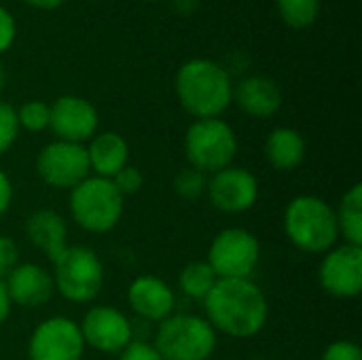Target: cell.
<instances>
[{"mask_svg": "<svg viewBox=\"0 0 362 360\" xmlns=\"http://www.w3.org/2000/svg\"><path fill=\"white\" fill-rule=\"evenodd\" d=\"M17 38V21L13 13L0 4V55H4Z\"/></svg>", "mask_w": 362, "mask_h": 360, "instance_id": "obj_31", "label": "cell"}, {"mask_svg": "<svg viewBox=\"0 0 362 360\" xmlns=\"http://www.w3.org/2000/svg\"><path fill=\"white\" fill-rule=\"evenodd\" d=\"M21 2L32 8H38V11H53V8L62 6L66 0H21Z\"/></svg>", "mask_w": 362, "mask_h": 360, "instance_id": "obj_34", "label": "cell"}, {"mask_svg": "<svg viewBox=\"0 0 362 360\" xmlns=\"http://www.w3.org/2000/svg\"><path fill=\"white\" fill-rule=\"evenodd\" d=\"M320 289L335 299H356L362 291V246L337 244L318 265Z\"/></svg>", "mask_w": 362, "mask_h": 360, "instance_id": "obj_13", "label": "cell"}, {"mask_svg": "<svg viewBox=\"0 0 362 360\" xmlns=\"http://www.w3.org/2000/svg\"><path fill=\"white\" fill-rule=\"evenodd\" d=\"M127 306L140 320L159 325L174 314L176 293L163 278L155 274H140L127 286Z\"/></svg>", "mask_w": 362, "mask_h": 360, "instance_id": "obj_15", "label": "cell"}, {"mask_svg": "<svg viewBox=\"0 0 362 360\" xmlns=\"http://www.w3.org/2000/svg\"><path fill=\"white\" fill-rule=\"evenodd\" d=\"M174 6H176V11H180V13H191V11H195L197 0H174Z\"/></svg>", "mask_w": 362, "mask_h": 360, "instance_id": "obj_35", "label": "cell"}, {"mask_svg": "<svg viewBox=\"0 0 362 360\" xmlns=\"http://www.w3.org/2000/svg\"><path fill=\"white\" fill-rule=\"evenodd\" d=\"M204 318L216 331L231 339L257 337L269 320V301L252 278L216 280L204 299Z\"/></svg>", "mask_w": 362, "mask_h": 360, "instance_id": "obj_1", "label": "cell"}, {"mask_svg": "<svg viewBox=\"0 0 362 360\" xmlns=\"http://www.w3.org/2000/svg\"><path fill=\"white\" fill-rule=\"evenodd\" d=\"M320 360H362V350L356 342L337 339L322 350Z\"/></svg>", "mask_w": 362, "mask_h": 360, "instance_id": "obj_28", "label": "cell"}, {"mask_svg": "<svg viewBox=\"0 0 362 360\" xmlns=\"http://www.w3.org/2000/svg\"><path fill=\"white\" fill-rule=\"evenodd\" d=\"M216 280L218 278L212 272V267L206 263V259L204 261H191L178 274V291L187 299L204 303V299L208 297V293L214 289Z\"/></svg>", "mask_w": 362, "mask_h": 360, "instance_id": "obj_22", "label": "cell"}, {"mask_svg": "<svg viewBox=\"0 0 362 360\" xmlns=\"http://www.w3.org/2000/svg\"><path fill=\"white\" fill-rule=\"evenodd\" d=\"M259 178L240 166H229L208 176L206 197L223 214H244L259 202Z\"/></svg>", "mask_w": 362, "mask_h": 360, "instance_id": "obj_12", "label": "cell"}, {"mask_svg": "<svg viewBox=\"0 0 362 360\" xmlns=\"http://www.w3.org/2000/svg\"><path fill=\"white\" fill-rule=\"evenodd\" d=\"M85 348L117 356L134 339L136 329L129 316L115 306H91L78 323Z\"/></svg>", "mask_w": 362, "mask_h": 360, "instance_id": "obj_10", "label": "cell"}, {"mask_svg": "<svg viewBox=\"0 0 362 360\" xmlns=\"http://www.w3.org/2000/svg\"><path fill=\"white\" fill-rule=\"evenodd\" d=\"M151 344L163 360H212L218 335L204 316L174 312L157 325Z\"/></svg>", "mask_w": 362, "mask_h": 360, "instance_id": "obj_5", "label": "cell"}, {"mask_svg": "<svg viewBox=\"0 0 362 360\" xmlns=\"http://www.w3.org/2000/svg\"><path fill=\"white\" fill-rule=\"evenodd\" d=\"M4 286L11 303L23 310H34L45 306L55 293L51 272H47L38 263H19L4 278Z\"/></svg>", "mask_w": 362, "mask_h": 360, "instance_id": "obj_17", "label": "cell"}, {"mask_svg": "<svg viewBox=\"0 0 362 360\" xmlns=\"http://www.w3.org/2000/svg\"><path fill=\"white\" fill-rule=\"evenodd\" d=\"M320 0H276V8L288 28H310L320 15Z\"/></svg>", "mask_w": 362, "mask_h": 360, "instance_id": "obj_23", "label": "cell"}, {"mask_svg": "<svg viewBox=\"0 0 362 360\" xmlns=\"http://www.w3.org/2000/svg\"><path fill=\"white\" fill-rule=\"evenodd\" d=\"M68 210L78 229L93 236H104L121 223L125 197L115 189L112 180L89 174L83 182L68 191Z\"/></svg>", "mask_w": 362, "mask_h": 360, "instance_id": "obj_4", "label": "cell"}, {"mask_svg": "<svg viewBox=\"0 0 362 360\" xmlns=\"http://www.w3.org/2000/svg\"><path fill=\"white\" fill-rule=\"evenodd\" d=\"M246 360H269V359H265V356H250V359H246Z\"/></svg>", "mask_w": 362, "mask_h": 360, "instance_id": "obj_37", "label": "cell"}, {"mask_svg": "<svg viewBox=\"0 0 362 360\" xmlns=\"http://www.w3.org/2000/svg\"><path fill=\"white\" fill-rule=\"evenodd\" d=\"M282 227L286 240L305 255L322 257L339 244L335 208L318 195L293 197L284 208Z\"/></svg>", "mask_w": 362, "mask_h": 360, "instance_id": "obj_3", "label": "cell"}, {"mask_svg": "<svg viewBox=\"0 0 362 360\" xmlns=\"http://www.w3.org/2000/svg\"><path fill=\"white\" fill-rule=\"evenodd\" d=\"M19 123H17V112L15 106L0 100V157H4L17 142L19 138Z\"/></svg>", "mask_w": 362, "mask_h": 360, "instance_id": "obj_26", "label": "cell"}, {"mask_svg": "<svg viewBox=\"0 0 362 360\" xmlns=\"http://www.w3.org/2000/svg\"><path fill=\"white\" fill-rule=\"evenodd\" d=\"M23 233H25L28 242L38 252H42L51 263L70 246L68 244V223L59 212H55L51 208L34 210L23 223Z\"/></svg>", "mask_w": 362, "mask_h": 360, "instance_id": "obj_18", "label": "cell"}, {"mask_svg": "<svg viewBox=\"0 0 362 360\" xmlns=\"http://www.w3.org/2000/svg\"><path fill=\"white\" fill-rule=\"evenodd\" d=\"M13 204V182L6 172L0 170V219L8 212Z\"/></svg>", "mask_w": 362, "mask_h": 360, "instance_id": "obj_32", "label": "cell"}, {"mask_svg": "<svg viewBox=\"0 0 362 360\" xmlns=\"http://www.w3.org/2000/svg\"><path fill=\"white\" fill-rule=\"evenodd\" d=\"M19 265V248L13 238L0 233V280H4Z\"/></svg>", "mask_w": 362, "mask_h": 360, "instance_id": "obj_29", "label": "cell"}, {"mask_svg": "<svg viewBox=\"0 0 362 360\" xmlns=\"http://www.w3.org/2000/svg\"><path fill=\"white\" fill-rule=\"evenodd\" d=\"M38 178L51 187V189H62L70 191L78 182H83L91 170H89V159L85 144H74V142H64V140H51L47 142L34 161Z\"/></svg>", "mask_w": 362, "mask_h": 360, "instance_id": "obj_9", "label": "cell"}, {"mask_svg": "<svg viewBox=\"0 0 362 360\" xmlns=\"http://www.w3.org/2000/svg\"><path fill=\"white\" fill-rule=\"evenodd\" d=\"M11 310H13V303H11V299H8V293H6L4 280H0V327L8 320Z\"/></svg>", "mask_w": 362, "mask_h": 360, "instance_id": "obj_33", "label": "cell"}, {"mask_svg": "<svg viewBox=\"0 0 362 360\" xmlns=\"http://www.w3.org/2000/svg\"><path fill=\"white\" fill-rule=\"evenodd\" d=\"M265 159L276 172H295L308 153L305 138L295 127H274L263 144Z\"/></svg>", "mask_w": 362, "mask_h": 360, "instance_id": "obj_20", "label": "cell"}, {"mask_svg": "<svg viewBox=\"0 0 362 360\" xmlns=\"http://www.w3.org/2000/svg\"><path fill=\"white\" fill-rule=\"evenodd\" d=\"M146 2H157V0H146Z\"/></svg>", "mask_w": 362, "mask_h": 360, "instance_id": "obj_38", "label": "cell"}, {"mask_svg": "<svg viewBox=\"0 0 362 360\" xmlns=\"http://www.w3.org/2000/svg\"><path fill=\"white\" fill-rule=\"evenodd\" d=\"M6 83H8V72H6V68H4V64L0 62V93L6 89Z\"/></svg>", "mask_w": 362, "mask_h": 360, "instance_id": "obj_36", "label": "cell"}, {"mask_svg": "<svg viewBox=\"0 0 362 360\" xmlns=\"http://www.w3.org/2000/svg\"><path fill=\"white\" fill-rule=\"evenodd\" d=\"M206 263L218 280L252 278L261 263V242L250 229L225 227L212 238Z\"/></svg>", "mask_w": 362, "mask_h": 360, "instance_id": "obj_8", "label": "cell"}, {"mask_svg": "<svg viewBox=\"0 0 362 360\" xmlns=\"http://www.w3.org/2000/svg\"><path fill=\"white\" fill-rule=\"evenodd\" d=\"M339 240L344 244L362 246V185L354 182L339 199L335 208Z\"/></svg>", "mask_w": 362, "mask_h": 360, "instance_id": "obj_21", "label": "cell"}, {"mask_svg": "<svg viewBox=\"0 0 362 360\" xmlns=\"http://www.w3.org/2000/svg\"><path fill=\"white\" fill-rule=\"evenodd\" d=\"M53 286L70 303H91L106 280L104 263L89 246H68L53 261Z\"/></svg>", "mask_w": 362, "mask_h": 360, "instance_id": "obj_7", "label": "cell"}, {"mask_svg": "<svg viewBox=\"0 0 362 360\" xmlns=\"http://www.w3.org/2000/svg\"><path fill=\"white\" fill-rule=\"evenodd\" d=\"M85 342L78 323L68 316H49L40 320L25 346L28 360H83Z\"/></svg>", "mask_w": 362, "mask_h": 360, "instance_id": "obj_11", "label": "cell"}, {"mask_svg": "<svg viewBox=\"0 0 362 360\" xmlns=\"http://www.w3.org/2000/svg\"><path fill=\"white\" fill-rule=\"evenodd\" d=\"M174 193L185 199V202H195L199 197L206 195V187H208V174L187 166L182 168L176 176H174Z\"/></svg>", "mask_w": 362, "mask_h": 360, "instance_id": "obj_25", "label": "cell"}, {"mask_svg": "<svg viewBox=\"0 0 362 360\" xmlns=\"http://www.w3.org/2000/svg\"><path fill=\"white\" fill-rule=\"evenodd\" d=\"M17 112V123L19 129H25L30 134H40L45 129H49V104L42 100H28L23 102L19 108H15Z\"/></svg>", "mask_w": 362, "mask_h": 360, "instance_id": "obj_24", "label": "cell"}, {"mask_svg": "<svg viewBox=\"0 0 362 360\" xmlns=\"http://www.w3.org/2000/svg\"><path fill=\"white\" fill-rule=\"evenodd\" d=\"M85 151L91 174L100 178L110 180L129 163V144L119 132H98L85 144Z\"/></svg>", "mask_w": 362, "mask_h": 360, "instance_id": "obj_19", "label": "cell"}, {"mask_svg": "<svg viewBox=\"0 0 362 360\" xmlns=\"http://www.w3.org/2000/svg\"><path fill=\"white\" fill-rule=\"evenodd\" d=\"M182 146L187 163L208 176L233 166L240 151L238 134L223 117L193 119L185 132Z\"/></svg>", "mask_w": 362, "mask_h": 360, "instance_id": "obj_6", "label": "cell"}, {"mask_svg": "<svg viewBox=\"0 0 362 360\" xmlns=\"http://www.w3.org/2000/svg\"><path fill=\"white\" fill-rule=\"evenodd\" d=\"M178 104L193 119H214L233 104L231 72L208 57L185 62L174 79Z\"/></svg>", "mask_w": 362, "mask_h": 360, "instance_id": "obj_2", "label": "cell"}, {"mask_svg": "<svg viewBox=\"0 0 362 360\" xmlns=\"http://www.w3.org/2000/svg\"><path fill=\"white\" fill-rule=\"evenodd\" d=\"M49 129L53 132L55 140L87 144L100 132L98 108L81 95H59L49 104Z\"/></svg>", "mask_w": 362, "mask_h": 360, "instance_id": "obj_14", "label": "cell"}, {"mask_svg": "<svg viewBox=\"0 0 362 360\" xmlns=\"http://www.w3.org/2000/svg\"><path fill=\"white\" fill-rule=\"evenodd\" d=\"M112 185H115V189L123 195V197H132V195H136L142 187H144V174L136 168V166H132V163H127L121 172H117L112 178Z\"/></svg>", "mask_w": 362, "mask_h": 360, "instance_id": "obj_27", "label": "cell"}, {"mask_svg": "<svg viewBox=\"0 0 362 360\" xmlns=\"http://www.w3.org/2000/svg\"><path fill=\"white\" fill-rule=\"evenodd\" d=\"M117 360H163L155 346L146 339H134L123 352L117 354Z\"/></svg>", "mask_w": 362, "mask_h": 360, "instance_id": "obj_30", "label": "cell"}, {"mask_svg": "<svg viewBox=\"0 0 362 360\" xmlns=\"http://www.w3.org/2000/svg\"><path fill=\"white\" fill-rule=\"evenodd\" d=\"M284 102L280 85L265 74H248L233 83V104L252 119H272Z\"/></svg>", "mask_w": 362, "mask_h": 360, "instance_id": "obj_16", "label": "cell"}]
</instances>
